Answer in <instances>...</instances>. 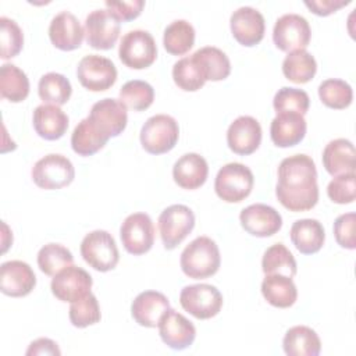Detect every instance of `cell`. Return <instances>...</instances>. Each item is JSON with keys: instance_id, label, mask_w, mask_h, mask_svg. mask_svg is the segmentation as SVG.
Instances as JSON below:
<instances>
[{"instance_id": "7402d4cb", "label": "cell", "mask_w": 356, "mask_h": 356, "mask_svg": "<svg viewBox=\"0 0 356 356\" xmlns=\"http://www.w3.org/2000/svg\"><path fill=\"white\" fill-rule=\"evenodd\" d=\"M170 309L168 298L157 291L140 292L131 305L132 318L142 327L153 328L159 324L161 316Z\"/></svg>"}, {"instance_id": "7c38bea8", "label": "cell", "mask_w": 356, "mask_h": 356, "mask_svg": "<svg viewBox=\"0 0 356 356\" xmlns=\"http://www.w3.org/2000/svg\"><path fill=\"white\" fill-rule=\"evenodd\" d=\"M76 76L83 88L92 92L110 89L117 81L114 63L99 54H88L81 58L76 67Z\"/></svg>"}, {"instance_id": "484cf974", "label": "cell", "mask_w": 356, "mask_h": 356, "mask_svg": "<svg viewBox=\"0 0 356 356\" xmlns=\"http://www.w3.org/2000/svg\"><path fill=\"white\" fill-rule=\"evenodd\" d=\"M355 146L349 139L330 140L323 150V165L328 174L339 175L355 172Z\"/></svg>"}, {"instance_id": "ac0fdd59", "label": "cell", "mask_w": 356, "mask_h": 356, "mask_svg": "<svg viewBox=\"0 0 356 356\" xmlns=\"http://www.w3.org/2000/svg\"><path fill=\"white\" fill-rule=\"evenodd\" d=\"M261 142V127L259 121L250 115L235 118L227 131L228 147L241 156L256 152Z\"/></svg>"}, {"instance_id": "4316f807", "label": "cell", "mask_w": 356, "mask_h": 356, "mask_svg": "<svg viewBox=\"0 0 356 356\" xmlns=\"http://www.w3.org/2000/svg\"><path fill=\"white\" fill-rule=\"evenodd\" d=\"M289 235L295 248L303 254L317 253L325 241L324 227L316 218L296 220L291 227Z\"/></svg>"}, {"instance_id": "8d00e7d4", "label": "cell", "mask_w": 356, "mask_h": 356, "mask_svg": "<svg viewBox=\"0 0 356 356\" xmlns=\"http://www.w3.org/2000/svg\"><path fill=\"white\" fill-rule=\"evenodd\" d=\"M318 97L324 106L342 110L350 106L353 100V90L346 81L328 78L318 85Z\"/></svg>"}, {"instance_id": "2e32d148", "label": "cell", "mask_w": 356, "mask_h": 356, "mask_svg": "<svg viewBox=\"0 0 356 356\" xmlns=\"http://www.w3.org/2000/svg\"><path fill=\"white\" fill-rule=\"evenodd\" d=\"M229 26L236 42L250 47L260 43L264 38L266 21L259 10L250 6H243L231 14Z\"/></svg>"}, {"instance_id": "bcb514c9", "label": "cell", "mask_w": 356, "mask_h": 356, "mask_svg": "<svg viewBox=\"0 0 356 356\" xmlns=\"http://www.w3.org/2000/svg\"><path fill=\"white\" fill-rule=\"evenodd\" d=\"M107 10H110L120 21H131L139 17L145 7L143 0H131V1H106Z\"/></svg>"}, {"instance_id": "4fadbf2b", "label": "cell", "mask_w": 356, "mask_h": 356, "mask_svg": "<svg viewBox=\"0 0 356 356\" xmlns=\"http://www.w3.org/2000/svg\"><path fill=\"white\" fill-rule=\"evenodd\" d=\"M120 19L107 8L89 13L83 26L88 44L97 50L111 49L120 36Z\"/></svg>"}, {"instance_id": "3957f363", "label": "cell", "mask_w": 356, "mask_h": 356, "mask_svg": "<svg viewBox=\"0 0 356 356\" xmlns=\"http://www.w3.org/2000/svg\"><path fill=\"white\" fill-rule=\"evenodd\" d=\"M254 184L253 172L242 163H228L222 165L214 179L217 196L227 203H239L246 199Z\"/></svg>"}, {"instance_id": "7a4b0ae2", "label": "cell", "mask_w": 356, "mask_h": 356, "mask_svg": "<svg viewBox=\"0 0 356 356\" xmlns=\"http://www.w3.org/2000/svg\"><path fill=\"white\" fill-rule=\"evenodd\" d=\"M179 264L184 274L189 278H209L220 268V249L211 238L197 236L182 250Z\"/></svg>"}, {"instance_id": "e0dca14e", "label": "cell", "mask_w": 356, "mask_h": 356, "mask_svg": "<svg viewBox=\"0 0 356 356\" xmlns=\"http://www.w3.org/2000/svg\"><path fill=\"white\" fill-rule=\"evenodd\" d=\"M239 221L248 234L259 238L271 236L282 227L281 214L264 203H254L245 207L239 214Z\"/></svg>"}, {"instance_id": "ab89813d", "label": "cell", "mask_w": 356, "mask_h": 356, "mask_svg": "<svg viewBox=\"0 0 356 356\" xmlns=\"http://www.w3.org/2000/svg\"><path fill=\"white\" fill-rule=\"evenodd\" d=\"M172 79L179 89L186 92L199 90L206 82L199 65L192 56L182 57L174 64Z\"/></svg>"}, {"instance_id": "7bdbcfd3", "label": "cell", "mask_w": 356, "mask_h": 356, "mask_svg": "<svg viewBox=\"0 0 356 356\" xmlns=\"http://www.w3.org/2000/svg\"><path fill=\"white\" fill-rule=\"evenodd\" d=\"M22 46L24 33L19 25L8 17H0V57L13 58L22 50Z\"/></svg>"}, {"instance_id": "277c9868", "label": "cell", "mask_w": 356, "mask_h": 356, "mask_svg": "<svg viewBox=\"0 0 356 356\" xmlns=\"http://www.w3.org/2000/svg\"><path fill=\"white\" fill-rule=\"evenodd\" d=\"M140 145L150 154L170 152L178 142L179 127L174 117L156 114L146 120L140 129Z\"/></svg>"}, {"instance_id": "4dcf8cb0", "label": "cell", "mask_w": 356, "mask_h": 356, "mask_svg": "<svg viewBox=\"0 0 356 356\" xmlns=\"http://www.w3.org/2000/svg\"><path fill=\"white\" fill-rule=\"evenodd\" d=\"M206 81H222L231 74L228 56L218 47L204 46L192 54Z\"/></svg>"}, {"instance_id": "1f68e13d", "label": "cell", "mask_w": 356, "mask_h": 356, "mask_svg": "<svg viewBox=\"0 0 356 356\" xmlns=\"http://www.w3.org/2000/svg\"><path fill=\"white\" fill-rule=\"evenodd\" d=\"M0 95L13 103L25 100L29 95L26 74L14 64H3L0 68Z\"/></svg>"}, {"instance_id": "d590c367", "label": "cell", "mask_w": 356, "mask_h": 356, "mask_svg": "<svg viewBox=\"0 0 356 356\" xmlns=\"http://www.w3.org/2000/svg\"><path fill=\"white\" fill-rule=\"evenodd\" d=\"M38 93L44 103L63 106L70 100L72 86L71 82L63 74L47 72L39 79Z\"/></svg>"}, {"instance_id": "8fae6325", "label": "cell", "mask_w": 356, "mask_h": 356, "mask_svg": "<svg viewBox=\"0 0 356 356\" xmlns=\"http://www.w3.org/2000/svg\"><path fill=\"white\" fill-rule=\"evenodd\" d=\"M154 224L149 214H129L120 227V236L125 250L134 256L149 252L154 243Z\"/></svg>"}, {"instance_id": "ba28073f", "label": "cell", "mask_w": 356, "mask_h": 356, "mask_svg": "<svg viewBox=\"0 0 356 356\" xmlns=\"http://www.w3.org/2000/svg\"><path fill=\"white\" fill-rule=\"evenodd\" d=\"M179 303L185 312L199 320L217 316L222 307L221 292L210 284H193L182 288Z\"/></svg>"}, {"instance_id": "5bb4252c", "label": "cell", "mask_w": 356, "mask_h": 356, "mask_svg": "<svg viewBox=\"0 0 356 356\" xmlns=\"http://www.w3.org/2000/svg\"><path fill=\"white\" fill-rule=\"evenodd\" d=\"M93 280L90 274L78 266H67L53 275L51 293L61 302H75L90 292Z\"/></svg>"}, {"instance_id": "d6a6232c", "label": "cell", "mask_w": 356, "mask_h": 356, "mask_svg": "<svg viewBox=\"0 0 356 356\" xmlns=\"http://www.w3.org/2000/svg\"><path fill=\"white\" fill-rule=\"evenodd\" d=\"M317 71L316 58L306 50H293L282 61V74L295 83H306L313 79Z\"/></svg>"}, {"instance_id": "5b68a950", "label": "cell", "mask_w": 356, "mask_h": 356, "mask_svg": "<svg viewBox=\"0 0 356 356\" xmlns=\"http://www.w3.org/2000/svg\"><path fill=\"white\" fill-rule=\"evenodd\" d=\"M81 256L97 271L106 273L115 268L120 253L113 235L104 229L86 234L81 242Z\"/></svg>"}, {"instance_id": "836d02e7", "label": "cell", "mask_w": 356, "mask_h": 356, "mask_svg": "<svg viewBox=\"0 0 356 356\" xmlns=\"http://www.w3.org/2000/svg\"><path fill=\"white\" fill-rule=\"evenodd\" d=\"M195 43V28L186 19H175L164 29L163 44L164 49L174 56L188 53Z\"/></svg>"}, {"instance_id": "e575fe53", "label": "cell", "mask_w": 356, "mask_h": 356, "mask_svg": "<svg viewBox=\"0 0 356 356\" xmlns=\"http://www.w3.org/2000/svg\"><path fill=\"white\" fill-rule=\"evenodd\" d=\"M261 270L264 274L293 277L298 271V266L291 250L284 243L277 242L266 249L261 259Z\"/></svg>"}, {"instance_id": "f35d334b", "label": "cell", "mask_w": 356, "mask_h": 356, "mask_svg": "<svg viewBox=\"0 0 356 356\" xmlns=\"http://www.w3.org/2000/svg\"><path fill=\"white\" fill-rule=\"evenodd\" d=\"M72 261L71 250L60 243H47L38 252V266L46 275H56L60 270L71 266Z\"/></svg>"}, {"instance_id": "f1b7e54d", "label": "cell", "mask_w": 356, "mask_h": 356, "mask_svg": "<svg viewBox=\"0 0 356 356\" xmlns=\"http://www.w3.org/2000/svg\"><path fill=\"white\" fill-rule=\"evenodd\" d=\"M261 293L274 307H291L298 299V289L292 277L282 274H266L261 281Z\"/></svg>"}, {"instance_id": "ffe728a7", "label": "cell", "mask_w": 356, "mask_h": 356, "mask_svg": "<svg viewBox=\"0 0 356 356\" xmlns=\"http://www.w3.org/2000/svg\"><path fill=\"white\" fill-rule=\"evenodd\" d=\"M88 117L110 138L122 134L128 122L127 106L120 99L114 97H106L96 102Z\"/></svg>"}, {"instance_id": "9a60e30c", "label": "cell", "mask_w": 356, "mask_h": 356, "mask_svg": "<svg viewBox=\"0 0 356 356\" xmlns=\"http://www.w3.org/2000/svg\"><path fill=\"white\" fill-rule=\"evenodd\" d=\"M157 327L161 341L174 350L189 348L196 338V328L192 321L171 307L161 316Z\"/></svg>"}, {"instance_id": "8992f818", "label": "cell", "mask_w": 356, "mask_h": 356, "mask_svg": "<svg viewBox=\"0 0 356 356\" xmlns=\"http://www.w3.org/2000/svg\"><path fill=\"white\" fill-rule=\"evenodd\" d=\"M120 60L132 70L150 67L157 57V46L150 32L134 29L127 32L118 47Z\"/></svg>"}, {"instance_id": "7dc6e473", "label": "cell", "mask_w": 356, "mask_h": 356, "mask_svg": "<svg viewBox=\"0 0 356 356\" xmlns=\"http://www.w3.org/2000/svg\"><path fill=\"white\" fill-rule=\"evenodd\" d=\"M346 4H349V0H312V1L306 0L305 1V6L309 10H312V13L320 17H327Z\"/></svg>"}, {"instance_id": "b9f144b4", "label": "cell", "mask_w": 356, "mask_h": 356, "mask_svg": "<svg viewBox=\"0 0 356 356\" xmlns=\"http://www.w3.org/2000/svg\"><path fill=\"white\" fill-rule=\"evenodd\" d=\"M274 110L278 113H298L305 115L310 106L309 95L298 88L284 86L278 89L273 99Z\"/></svg>"}, {"instance_id": "d4e9b609", "label": "cell", "mask_w": 356, "mask_h": 356, "mask_svg": "<svg viewBox=\"0 0 356 356\" xmlns=\"http://www.w3.org/2000/svg\"><path fill=\"white\" fill-rule=\"evenodd\" d=\"M32 122L36 134L46 140L60 139L68 128V115L54 104H40L33 110Z\"/></svg>"}, {"instance_id": "f6af8a7d", "label": "cell", "mask_w": 356, "mask_h": 356, "mask_svg": "<svg viewBox=\"0 0 356 356\" xmlns=\"http://www.w3.org/2000/svg\"><path fill=\"white\" fill-rule=\"evenodd\" d=\"M355 222H356V214L352 211L338 216L337 220L334 221V235L339 246L350 250L356 248Z\"/></svg>"}, {"instance_id": "c3c4849f", "label": "cell", "mask_w": 356, "mask_h": 356, "mask_svg": "<svg viewBox=\"0 0 356 356\" xmlns=\"http://www.w3.org/2000/svg\"><path fill=\"white\" fill-rule=\"evenodd\" d=\"M28 356L32 355H61L57 343L49 338H38L32 341L25 352Z\"/></svg>"}, {"instance_id": "74e56055", "label": "cell", "mask_w": 356, "mask_h": 356, "mask_svg": "<svg viewBox=\"0 0 356 356\" xmlns=\"http://www.w3.org/2000/svg\"><path fill=\"white\" fill-rule=\"evenodd\" d=\"M120 100L135 111H143L152 106L154 89L146 81L132 79L125 82L120 89Z\"/></svg>"}, {"instance_id": "30bf717a", "label": "cell", "mask_w": 356, "mask_h": 356, "mask_svg": "<svg viewBox=\"0 0 356 356\" xmlns=\"http://www.w3.org/2000/svg\"><path fill=\"white\" fill-rule=\"evenodd\" d=\"M312 29L307 19L299 14L289 13L277 18L273 28L274 44L282 51L306 49L310 43Z\"/></svg>"}, {"instance_id": "d6986e66", "label": "cell", "mask_w": 356, "mask_h": 356, "mask_svg": "<svg viewBox=\"0 0 356 356\" xmlns=\"http://www.w3.org/2000/svg\"><path fill=\"white\" fill-rule=\"evenodd\" d=\"M36 285V275L31 266L21 260L4 261L0 267V291L13 298L26 296Z\"/></svg>"}, {"instance_id": "ee69618b", "label": "cell", "mask_w": 356, "mask_h": 356, "mask_svg": "<svg viewBox=\"0 0 356 356\" xmlns=\"http://www.w3.org/2000/svg\"><path fill=\"white\" fill-rule=\"evenodd\" d=\"M328 197L338 204H349L356 195V174L346 172L335 175L327 186Z\"/></svg>"}, {"instance_id": "9c48e42d", "label": "cell", "mask_w": 356, "mask_h": 356, "mask_svg": "<svg viewBox=\"0 0 356 356\" xmlns=\"http://www.w3.org/2000/svg\"><path fill=\"white\" fill-rule=\"evenodd\" d=\"M195 214L185 204H171L159 216V232L165 249H175L193 229Z\"/></svg>"}, {"instance_id": "83f0119b", "label": "cell", "mask_w": 356, "mask_h": 356, "mask_svg": "<svg viewBox=\"0 0 356 356\" xmlns=\"http://www.w3.org/2000/svg\"><path fill=\"white\" fill-rule=\"evenodd\" d=\"M106 135L89 117L81 120L71 135L72 150L79 156H92L97 153L108 142Z\"/></svg>"}, {"instance_id": "44dd1931", "label": "cell", "mask_w": 356, "mask_h": 356, "mask_svg": "<svg viewBox=\"0 0 356 356\" xmlns=\"http://www.w3.org/2000/svg\"><path fill=\"white\" fill-rule=\"evenodd\" d=\"M85 31L79 19L70 11L56 14L49 25L50 42L60 50H75L82 44Z\"/></svg>"}, {"instance_id": "6da1fadb", "label": "cell", "mask_w": 356, "mask_h": 356, "mask_svg": "<svg viewBox=\"0 0 356 356\" xmlns=\"http://www.w3.org/2000/svg\"><path fill=\"white\" fill-rule=\"evenodd\" d=\"M275 196L285 209L295 213L310 210L317 204V170L310 156L293 154L280 163Z\"/></svg>"}, {"instance_id": "f546056e", "label": "cell", "mask_w": 356, "mask_h": 356, "mask_svg": "<svg viewBox=\"0 0 356 356\" xmlns=\"http://www.w3.org/2000/svg\"><path fill=\"white\" fill-rule=\"evenodd\" d=\"M284 352L288 356H318L321 341L314 330L307 325L291 327L282 339Z\"/></svg>"}, {"instance_id": "cb8c5ba5", "label": "cell", "mask_w": 356, "mask_h": 356, "mask_svg": "<svg viewBox=\"0 0 356 356\" xmlns=\"http://www.w3.org/2000/svg\"><path fill=\"white\" fill-rule=\"evenodd\" d=\"M209 175V165L204 157L197 153L181 156L172 167V178L182 189L193 191L200 188Z\"/></svg>"}, {"instance_id": "603a6c76", "label": "cell", "mask_w": 356, "mask_h": 356, "mask_svg": "<svg viewBox=\"0 0 356 356\" xmlns=\"http://www.w3.org/2000/svg\"><path fill=\"white\" fill-rule=\"evenodd\" d=\"M305 115L298 113H278L270 125V136L275 146L291 147L300 143L306 135Z\"/></svg>"}, {"instance_id": "52a82bcc", "label": "cell", "mask_w": 356, "mask_h": 356, "mask_svg": "<svg viewBox=\"0 0 356 356\" xmlns=\"http://www.w3.org/2000/svg\"><path fill=\"white\" fill-rule=\"evenodd\" d=\"M31 175L42 189H60L74 181L75 170L70 159L58 153H50L35 163Z\"/></svg>"}, {"instance_id": "60d3db41", "label": "cell", "mask_w": 356, "mask_h": 356, "mask_svg": "<svg viewBox=\"0 0 356 356\" xmlns=\"http://www.w3.org/2000/svg\"><path fill=\"white\" fill-rule=\"evenodd\" d=\"M70 321L74 327L85 328L100 321L102 313L96 296L89 292L83 298L71 303L68 310Z\"/></svg>"}]
</instances>
